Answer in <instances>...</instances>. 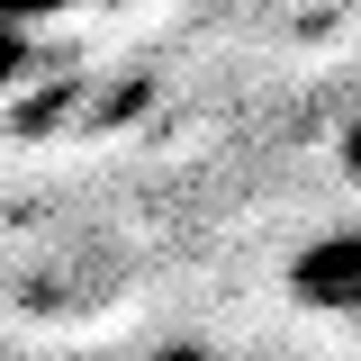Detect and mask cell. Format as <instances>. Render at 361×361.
Returning a JSON list of instances; mask_svg holds the SVG:
<instances>
[{
    "mask_svg": "<svg viewBox=\"0 0 361 361\" xmlns=\"http://www.w3.org/2000/svg\"><path fill=\"white\" fill-rule=\"evenodd\" d=\"M289 289L307 298V307H334V316H361V226L343 235H316L298 271H289Z\"/></svg>",
    "mask_w": 361,
    "mask_h": 361,
    "instance_id": "6da1fadb",
    "label": "cell"
},
{
    "mask_svg": "<svg viewBox=\"0 0 361 361\" xmlns=\"http://www.w3.org/2000/svg\"><path fill=\"white\" fill-rule=\"evenodd\" d=\"M9 73H27V37H18V27L0 18V82H9Z\"/></svg>",
    "mask_w": 361,
    "mask_h": 361,
    "instance_id": "7a4b0ae2",
    "label": "cell"
},
{
    "mask_svg": "<svg viewBox=\"0 0 361 361\" xmlns=\"http://www.w3.org/2000/svg\"><path fill=\"white\" fill-rule=\"evenodd\" d=\"M343 163H353V172H361V118H353V145H343Z\"/></svg>",
    "mask_w": 361,
    "mask_h": 361,
    "instance_id": "3957f363",
    "label": "cell"
}]
</instances>
